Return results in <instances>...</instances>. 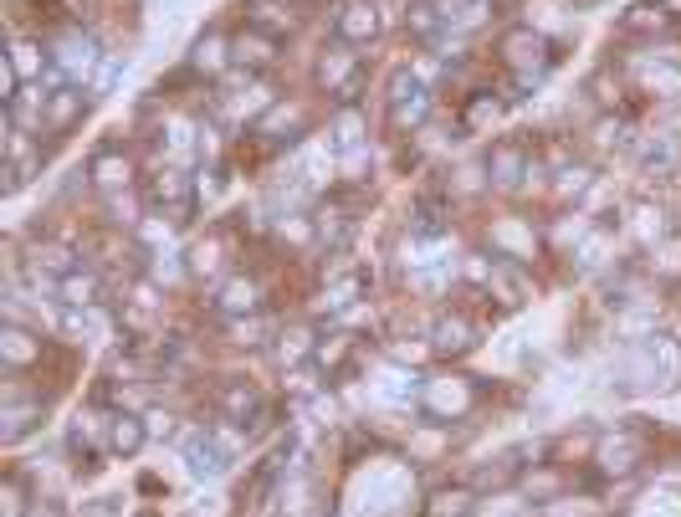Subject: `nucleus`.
Masks as SVG:
<instances>
[{
	"instance_id": "f257e3e1",
	"label": "nucleus",
	"mask_w": 681,
	"mask_h": 517,
	"mask_svg": "<svg viewBox=\"0 0 681 517\" xmlns=\"http://www.w3.org/2000/svg\"><path fill=\"white\" fill-rule=\"evenodd\" d=\"M313 77H318V87H323V93H333L338 103H354V93H359V77H365V62L354 57L349 41H338V47L318 51Z\"/></svg>"
},
{
	"instance_id": "f03ea898",
	"label": "nucleus",
	"mask_w": 681,
	"mask_h": 517,
	"mask_svg": "<svg viewBox=\"0 0 681 517\" xmlns=\"http://www.w3.org/2000/svg\"><path fill=\"white\" fill-rule=\"evenodd\" d=\"M498 51H502V62L513 68V77H538V72L549 68V36L533 32V26H513V32H502Z\"/></svg>"
},
{
	"instance_id": "7ed1b4c3",
	"label": "nucleus",
	"mask_w": 681,
	"mask_h": 517,
	"mask_svg": "<svg viewBox=\"0 0 681 517\" xmlns=\"http://www.w3.org/2000/svg\"><path fill=\"white\" fill-rule=\"evenodd\" d=\"M150 205L165 211V220H175V226H190V216H195V205H200V190L184 180L180 169H159L150 184Z\"/></svg>"
},
{
	"instance_id": "20e7f679",
	"label": "nucleus",
	"mask_w": 681,
	"mask_h": 517,
	"mask_svg": "<svg viewBox=\"0 0 681 517\" xmlns=\"http://www.w3.org/2000/svg\"><path fill=\"white\" fill-rule=\"evenodd\" d=\"M51 68L62 72L67 83H77V77H93L98 72V62H103V51H98V41L87 32H62V36H51Z\"/></svg>"
},
{
	"instance_id": "39448f33",
	"label": "nucleus",
	"mask_w": 681,
	"mask_h": 517,
	"mask_svg": "<svg viewBox=\"0 0 681 517\" xmlns=\"http://www.w3.org/2000/svg\"><path fill=\"white\" fill-rule=\"evenodd\" d=\"M390 129H420L426 118H431V93H426V83L420 77H410V72H395V83H390Z\"/></svg>"
},
{
	"instance_id": "423d86ee",
	"label": "nucleus",
	"mask_w": 681,
	"mask_h": 517,
	"mask_svg": "<svg viewBox=\"0 0 681 517\" xmlns=\"http://www.w3.org/2000/svg\"><path fill=\"white\" fill-rule=\"evenodd\" d=\"M277 51H283V41H277L272 32H262V26H247L241 36H231V62L247 72V77H256V72L272 68Z\"/></svg>"
},
{
	"instance_id": "0eeeda50",
	"label": "nucleus",
	"mask_w": 681,
	"mask_h": 517,
	"mask_svg": "<svg viewBox=\"0 0 681 517\" xmlns=\"http://www.w3.org/2000/svg\"><path fill=\"white\" fill-rule=\"evenodd\" d=\"M333 36L349 41V47H365L380 36V5L374 0H344L338 16H333Z\"/></svg>"
},
{
	"instance_id": "6e6552de",
	"label": "nucleus",
	"mask_w": 681,
	"mask_h": 517,
	"mask_svg": "<svg viewBox=\"0 0 681 517\" xmlns=\"http://www.w3.org/2000/svg\"><path fill=\"white\" fill-rule=\"evenodd\" d=\"M477 334H482V328L471 323V313H462V308H446V313L435 317V328H431V349L456 359V353L477 349Z\"/></svg>"
},
{
	"instance_id": "1a4fd4ad",
	"label": "nucleus",
	"mask_w": 681,
	"mask_h": 517,
	"mask_svg": "<svg viewBox=\"0 0 681 517\" xmlns=\"http://www.w3.org/2000/svg\"><path fill=\"white\" fill-rule=\"evenodd\" d=\"M599 467L610 471V477H625V471H635L641 461H646V435H635V431H620V435H599Z\"/></svg>"
},
{
	"instance_id": "9d476101",
	"label": "nucleus",
	"mask_w": 681,
	"mask_h": 517,
	"mask_svg": "<svg viewBox=\"0 0 681 517\" xmlns=\"http://www.w3.org/2000/svg\"><path fill=\"white\" fill-rule=\"evenodd\" d=\"M87 180L98 184L103 195H123L133 184V165H129V154L118 149V144H103L93 159H87Z\"/></svg>"
},
{
	"instance_id": "9b49d317",
	"label": "nucleus",
	"mask_w": 681,
	"mask_h": 517,
	"mask_svg": "<svg viewBox=\"0 0 681 517\" xmlns=\"http://www.w3.org/2000/svg\"><path fill=\"white\" fill-rule=\"evenodd\" d=\"M41 353H47L41 334H32L26 323H5V334H0V359H5L11 374H26L32 364H41Z\"/></svg>"
},
{
	"instance_id": "f8f14e48",
	"label": "nucleus",
	"mask_w": 681,
	"mask_h": 517,
	"mask_svg": "<svg viewBox=\"0 0 681 517\" xmlns=\"http://www.w3.org/2000/svg\"><path fill=\"white\" fill-rule=\"evenodd\" d=\"M87 93H77V87H57V93H51L47 98V118H41V134H72V129H77V123H83L87 118Z\"/></svg>"
},
{
	"instance_id": "ddd939ff",
	"label": "nucleus",
	"mask_w": 681,
	"mask_h": 517,
	"mask_svg": "<svg viewBox=\"0 0 681 517\" xmlns=\"http://www.w3.org/2000/svg\"><path fill=\"white\" fill-rule=\"evenodd\" d=\"M308 129H313V118H308L302 103H272V108L256 118V134H262V139H283L287 134V144L308 139Z\"/></svg>"
},
{
	"instance_id": "4468645a",
	"label": "nucleus",
	"mask_w": 681,
	"mask_h": 517,
	"mask_svg": "<svg viewBox=\"0 0 681 517\" xmlns=\"http://www.w3.org/2000/svg\"><path fill=\"white\" fill-rule=\"evenodd\" d=\"M533 169V154L528 144H517V139H507V144H498V149L487 154V175H492V184H502V190H517V184L528 180Z\"/></svg>"
},
{
	"instance_id": "2eb2a0df",
	"label": "nucleus",
	"mask_w": 681,
	"mask_h": 517,
	"mask_svg": "<svg viewBox=\"0 0 681 517\" xmlns=\"http://www.w3.org/2000/svg\"><path fill=\"white\" fill-rule=\"evenodd\" d=\"M216 308L226 317H251L256 308H262V282H256V277H247V272H236V277H226V282H220Z\"/></svg>"
},
{
	"instance_id": "dca6fc26",
	"label": "nucleus",
	"mask_w": 681,
	"mask_h": 517,
	"mask_svg": "<svg viewBox=\"0 0 681 517\" xmlns=\"http://www.w3.org/2000/svg\"><path fill=\"white\" fill-rule=\"evenodd\" d=\"M328 139H333V149L338 154H359L365 149V139H369V118L354 108V103H338L328 118Z\"/></svg>"
},
{
	"instance_id": "f3484780",
	"label": "nucleus",
	"mask_w": 681,
	"mask_h": 517,
	"mask_svg": "<svg viewBox=\"0 0 681 517\" xmlns=\"http://www.w3.org/2000/svg\"><path fill=\"white\" fill-rule=\"evenodd\" d=\"M47 57L51 51L36 36H11V47H5V62H11V72H16L21 83H41V72H51Z\"/></svg>"
},
{
	"instance_id": "a211bd4d",
	"label": "nucleus",
	"mask_w": 681,
	"mask_h": 517,
	"mask_svg": "<svg viewBox=\"0 0 681 517\" xmlns=\"http://www.w3.org/2000/svg\"><path fill=\"white\" fill-rule=\"evenodd\" d=\"M426 405H431L435 416H466L477 405V395H471L466 380H431L426 384Z\"/></svg>"
},
{
	"instance_id": "6ab92c4d",
	"label": "nucleus",
	"mask_w": 681,
	"mask_h": 517,
	"mask_svg": "<svg viewBox=\"0 0 681 517\" xmlns=\"http://www.w3.org/2000/svg\"><path fill=\"white\" fill-rule=\"evenodd\" d=\"M150 441V425H144V416H108V450H118V456H133V450Z\"/></svg>"
},
{
	"instance_id": "aec40b11",
	"label": "nucleus",
	"mask_w": 681,
	"mask_h": 517,
	"mask_svg": "<svg viewBox=\"0 0 681 517\" xmlns=\"http://www.w3.org/2000/svg\"><path fill=\"white\" fill-rule=\"evenodd\" d=\"M231 62V41L220 32H211V36H200L195 47H190V72L195 77H205V72H216V68H226Z\"/></svg>"
},
{
	"instance_id": "412c9836",
	"label": "nucleus",
	"mask_w": 681,
	"mask_h": 517,
	"mask_svg": "<svg viewBox=\"0 0 681 517\" xmlns=\"http://www.w3.org/2000/svg\"><path fill=\"white\" fill-rule=\"evenodd\" d=\"M57 298H62V308H98V277L93 272H67V277H57Z\"/></svg>"
},
{
	"instance_id": "4be33fe9",
	"label": "nucleus",
	"mask_w": 681,
	"mask_h": 517,
	"mask_svg": "<svg viewBox=\"0 0 681 517\" xmlns=\"http://www.w3.org/2000/svg\"><path fill=\"white\" fill-rule=\"evenodd\" d=\"M646 87L666 103H681V62H656V68H646Z\"/></svg>"
},
{
	"instance_id": "5701e85b",
	"label": "nucleus",
	"mask_w": 681,
	"mask_h": 517,
	"mask_svg": "<svg viewBox=\"0 0 681 517\" xmlns=\"http://www.w3.org/2000/svg\"><path fill=\"white\" fill-rule=\"evenodd\" d=\"M631 220H635L631 231L641 236V241H646V247H650V241H666V211H661V205L641 201V205H635V211H631Z\"/></svg>"
},
{
	"instance_id": "b1692460",
	"label": "nucleus",
	"mask_w": 681,
	"mask_h": 517,
	"mask_svg": "<svg viewBox=\"0 0 681 517\" xmlns=\"http://www.w3.org/2000/svg\"><path fill=\"white\" fill-rule=\"evenodd\" d=\"M666 26V5L656 0V5H635V11H625V21H620V32L625 36H650Z\"/></svg>"
},
{
	"instance_id": "393cba45",
	"label": "nucleus",
	"mask_w": 681,
	"mask_h": 517,
	"mask_svg": "<svg viewBox=\"0 0 681 517\" xmlns=\"http://www.w3.org/2000/svg\"><path fill=\"white\" fill-rule=\"evenodd\" d=\"M123 68H129V62H123V51H103V62H98V72H93L87 93H93V98L113 93V83H118V72H123Z\"/></svg>"
},
{
	"instance_id": "a878e982",
	"label": "nucleus",
	"mask_w": 681,
	"mask_h": 517,
	"mask_svg": "<svg viewBox=\"0 0 681 517\" xmlns=\"http://www.w3.org/2000/svg\"><path fill=\"white\" fill-rule=\"evenodd\" d=\"M466 513H471V492L466 486H451V492L431 497V517H466Z\"/></svg>"
},
{
	"instance_id": "bb28decb",
	"label": "nucleus",
	"mask_w": 681,
	"mask_h": 517,
	"mask_svg": "<svg viewBox=\"0 0 681 517\" xmlns=\"http://www.w3.org/2000/svg\"><path fill=\"white\" fill-rule=\"evenodd\" d=\"M589 169L584 165H569V169H559V184H553V195H559V201H580L584 190H589Z\"/></svg>"
},
{
	"instance_id": "cd10ccee",
	"label": "nucleus",
	"mask_w": 681,
	"mask_h": 517,
	"mask_svg": "<svg viewBox=\"0 0 681 517\" xmlns=\"http://www.w3.org/2000/svg\"><path fill=\"white\" fill-rule=\"evenodd\" d=\"M466 129H487L492 118H498V93H477V98L466 103Z\"/></svg>"
},
{
	"instance_id": "c85d7f7f",
	"label": "nucleus",
	"mask_w": 681,
	"mask_h": 517,
	"mask_svg": "<svg viewBox=\"0 0 681 517\" xmlns=\"http://www.w3.org/2000/svg\"><path fill=\"white\" fill-rule=\"evenodd\" d=\"M159 11H165V21L169 26H180L190 11H195V0H159Z\"/></svg>"
},
{
	"instance_id": "c756f323",
	"label": "nucleus",
	"mask_w": 681,
	"mask_h": 517,
	"mask_svg": "<svg viewBox=\"0 0 681 517\" xmlns=\"http://www.w3.org/2000/svg\"><path fill=\"white\" fill-rule=\"evenodd\" d=\"M144 425H150V435H169V425H175V420H169L165 410H154V416H144Z\"/></svg>"
}]
</instances>
